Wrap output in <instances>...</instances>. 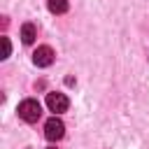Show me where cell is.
Wrapping results in <instances>:
<instances>
[{
  "instance_id": "cell-3",
  "label": "cell",
  "mask_w": 149,
  "mask_h": 149,
  "mask_svg": "<svg viewBox=\"0 0 149 149\" xmlns=\"http://www.w3.org/2000/svg\"><path fill=\"white\" fill-rule=\"evenodd\" d=\"M47 107L51 109V112H65L68 107H70V100H68V95L65 93H58V91H49L47 93Z\"/></svg>"
},
{
  "instance_id": "cell-2",
  "label": "cell",
  "mask_w": 149,
  "mask_h": 149,
  "mask_svg": "<svg viewBox=\"0 0 149 149\" xmlns=\"http://www.w3.org/2000/svg\"><path fill=\"white\" fill-rule=\"evenodd\" d=\"M65 135V123L58 119V116H51L47 123H44V137L49 140V142H56V140H61Z\"/></svg>"
},
{
  "instance_id": "cell-6",
  "label": "cell",
  "mask_w": 149,
  "mask_h": 149,
  "mask_svg": "<svg viewBox=\"0 0 149 149\" xmlns=\"http://www.w3.org/2000/svg\"><path fill=\"white\" fill-rule=\"evenodd\" d=\"M47 7H49L51 14H65L68 12V0H49Z\"/></svg>"
},
{
  "instance_id": "cell-1",
  "label": "cell",
  "mask_w": 149,
  "mask_h": 149,
  "mask_svg": "<svg viewBox=\"0 0 149 149\" xmlns=\"http://www.w3.org/2000/svg\"><path fill=\"white\" fill-rule=\"evenodd\" d=\"M19 116L26 121V123H35L40 116H42V107H40V102L37 100H33V98H26L21 105H19Z\"/></svg>"
},
{
  "instance_id": "cell-7",
  "label": "cell",
  "mask_w": 149,
  "mask_h": 149,
  "mask_svg": "<svg viewBox=\"0 0 149 149\" xmlns=\"http://www.w3.org/2000/svg\"><path fill=\"white\" fill-rule=\"evenodd\" d=\"M9 51H12V47H9V37H2V58H7Z\"/></svg>"
},
{
  "instance_id": "cell-5",
  "label": "cell",
  "mask_w": 149,
  "mask_h": 149,
  "mask_svg": "<svg viewBox=\"0 0 149 149\" xmlns=\"http://www.w3.org/2000/svg\"><path fill=\"white\" fill-rule=\"evenodd\" d=\"M35 37H37V28L33 23H23L21 26V40H23V44H33Z\"/></svg>"
},
{
  "instance_id": "cell-8",
  "label": "cell",
  "mask_w": 149,
  "mask_h": 149,
  "mask_svg": "<svg viewBox=\"0 0 149 149\" xmlns=\"http://www.w3.org/2000/svg\"><path fill=\"white\" fill-rule=\"evenodd\" d=\"M47 149H56V147H47Z\"/></svg>"
},
{
  "instance_id": "cell-4",
  "label": "cell",
  "mask_w": 149,
  "mask_h": 149,
  "mask_svg": "<svg viewBox=\"0 0 149 149\" xmlns=\"http://www.w3.org/2000/svg\"><path fill=\"white\" fill-rule=\"evenodd\" d=\"M54 49L51 47H47V44H42V47H37L35 51H33V63L37 65V68H49L51 63H54Z\"/></svg>"
}]
</instances>
